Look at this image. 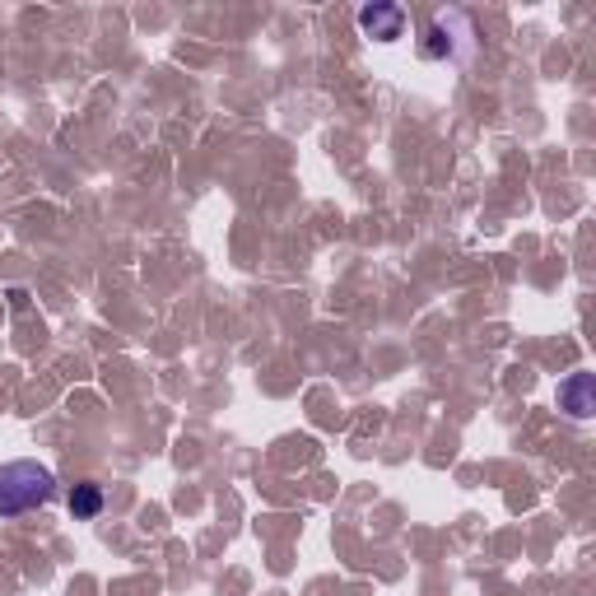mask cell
<instances>
[{
	"instance_id": "3",
	"label": "cell",
	"mask_w": 596,
	"mask_h": 596,
	"mask_svg": "<svg viewBox=\"0 0 596 596\" xmlns=\"http://www.w3.org/2000/svg\"><path fill=\"white\" fill-rule=\"evenodd\" d=\"M401 24H406V14L396 5H373V10L359 14V28L368 38H401Z\"/></svg>"
},
{
	"instance_id": "1",
	"label": "cell",
	"mask_w": 596,
	"mask_h": 596,
	"mask_svg": "<svg viewBox=\"0 0 596 596\" xmlns=\"http://www.w3.org/2000/svg\"><path fill=\"white\" fill-rule=\"evenodd\" d=\"M52 494H56V475L42 461L24 457L0 466V517H19L28 508H42Z\"/></svg>"
},
{
	"instance_id": "4",
	"label": "cell",
	"mask_w": 596,
	"mask_h": 596,
	"mask_svg": "<svg viewBox=\"0 0 596 596\" xmlns=\"http://www.w3.org/2000/svg\"><path fill=\"white\" fill-rule=\"evenodd\" d=\"M103 508V489L98 485H75L70 489V513L75 517H94Z\"/></svg>"
},
{
	"instance_id": "2",
	"label": "cell",
	"mask_w": 596,
	"mask_h": 596,
	"mask_svg": "<svg viewBox=\"0 0 596 596\" xmlns=\"http://www.w3.org/2000/svg\"><path fill=\"white\" fill-rule=\"evenodd\" d=\"M559 406L569 410V415H578V420H587L592 415V373H573L569 382H559Z\"/></svg>"
}]
</instances>
